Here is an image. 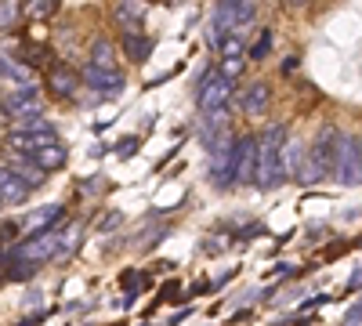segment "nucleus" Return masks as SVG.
<instances>
[{
    "instance_id": "nucleus-26",
    "label": "nucleus",
    "mask_w": 362,
    "mask_h": 326,
    "mask_svg": "<svg viewBox=\"0 0 362 326\" xmlns=\"http://www.w3.org/2000/svg\"><path fill=\"white\" fill-rule=\"evenodd\" d=\"M358 319H362V301L348 308V315H344V322H358Z\"/></svg>"
},
{
    "instance_id": "nucleus-6",
    "label": "nucleus",
    "mask_w": 362,
    "mask_h": 326,
    "mask_svg": "<svg viewBox=\"0 0 362 326\" xmlns=\"http://www.w3.org/2000/svg\"><path fill=\"white\" fill-rule=\"evenodd\" d=\"M334 177H337L341 185H362V138L344 134V141H341V160H337Z\"/></svg>"
},
{
    "instance_id": "nucleus-23",
    "label": "nucleus",
    "mask_w": 362,
    "mask_h": 326,
    "mask_svg": "<svg viewBox=\"0 0 362 326\" xmlns=\"http://www.w3.org/2000/svg\"><path fill=\"white\" fill-rule=\"evenodd\" d=\"M221 73L235 80L239 73H243V58H239V54H235V58H221Z\"/></svg>"
},
{
    "instance_id": "nucleus-1",
    "label": "nucleus",
    "mask_w": 362,
    "mask_h": 326,
    "mask_svg": "<svg viewBox=\"0 0 362 326\" xmlns=\"http://www.w3.org/2000/svg\"><path fill=\"white\" fill-rule=\"evenodd\" d=\"M286 177V127L268 124L257 134V189L272 192Z\"/></svg>"
},
{
    "instance_id": "nucleus-3",
    "label": "nucleus",
    "mask_w": 362,
    "mask_h": 326,
    "mask_svg": "<svg viewBox=\"0 0 362 326\" xmlns=\"http://www.w3.org/2000/svg\"><path fill=\"white\" fill-rule=\"evenodd\" d=\"M62 235H66V232H58V228H40V232H29L22 243H15V254H18V257H25V261H37V264H44V261H51L58 250H62Z\"/></svg>"
},
{
    "instance_id": "nucleus-2",
    "label": "nucleus",
    "mask_w": 362,
    "mask_h": 326,
    "mask_svg": "<svg viewBox=\"0 0 362 326\" xmlns=\"http://www.w3.org/2000/svg\"><path fill=\"white\" fill-rule=\"evenodd\" d=\"M232 76H225L221 69H210L199 87H196V105L206 112V116H214V120H225V109L232 102Z\"/></svg>"
},
{
    "instance_id": "nucleus-15",
    "label": "nucleus",
    "mask_w": 362,
    "mask_h": 326,
    "mask_svg": "<svg viewBox=\"0 0 362 326\" xmlns=\"http://www.w3.org/2000/svg\"><path fill=\"white\" fill-rule=\"evenodd\" d=\"M112 15H116L119 29H138L141 18H145V4H141V0H119Z\"/></svg>"
},
{
    "instance_id": "nucleus-13",
    "label": "nucleus",
    "mask_w": 362,
    "mask_h": 326,
    "mask_svg": "<svg viewBox=\"0 0 362 326\" xmlns=\"http://www.w3.org/2000/svg\"><path fill=\"white\" fill-rule=\"evenodd\" d=\"M124 54L134 66H141V62H148V54H153V40L145 33H138V29H124Z\"/></svg>"
},
{
    "instance_id": "nucleus-24",
    "label": "nucleus",
    "mask_w": 362,
    "mask_h": 326,
    "mask_svg": "<svg viewBox=\"0 0 362 326\" xmlns=\"http://www.w3.org/2000/svg\"><path fill=\"white\" fill-rule=\"evenodd\" d=\"M268 47H272V33L264 29V33H261V40H257V44H254V51H250V58H254V62H261V58L268 54Z\"/></svg>"
},
{
    "instance_id": "nucleus-20",
    "label": "nucleus",
    "mask_w": 362,
    "mask_h": 326,
    "mask_svg": "<svg viewBox=\"0 0 362 326\" xmlns=\"http://www.w3.org/2000/svg\"><path fill=\"white\" fill-rule=\"evenodd\" d=\"M218 51H221V58H243L247 54V33H228L221 44H218Z\"/></svg>"
},
{
    "instance_id": "nucleus-8",
    "label": "nucleus",
    "mask_w": 362,
    "mask_h": 326,
    "mask_svg": "<svg viewBox=\"0 0 362 326\" xmlns=\"http://www.w3.org/2000/svg\"><path fill=\"white\" fill-rule=\"evenodd\" d=\"M257 185V134L235 138V185Z\"/></svg>"
},
{
    "instance_id": "nucleus-14",
    "label": "nucleus",
    "mask_w": 362,
    "mask_h": 326,
    "mask_svg": "<svg viewBox=\"0 0 362 326\" xmlns=\"http://www.w3.org/2000/svg\"><path fill=\"white\" fill-rule=\"evenodd\" d=\"M47 87H51L54 95L69 98L76 87H80V76L73 73V66H51V73H47Z\"/></svg>"
},
{
    "instance_id": "nucleus-21",
    "label": "nucleus",
    "mask_w": 362,
    "mask_h": 326,
    "mask_svg": "<svg viewBox=\"0 0 362 326\" xmlns=\"http://www.w3.org/2000/svg\"><path fill=\"white\" fill-rule=\"evenodd\" d=\"M218 4H228V8H235V11L243 15L247 22H254V18H257V4H254V0H218Z\"/></svg>"
},
{
    "instance_id": "nucleus-9",
    "label": "nucleus",
    "mask_w": 362,
    "mask_h": 326,
    "mask_svg": "<svg viewBox=\"0 0 362 326\" xmlns=\"http://www.w3.org/2000/svg\"><path fill=\"white\" fill-rule=\"evenodd\" d=\"M83 83L90 87V91L119 95V91H124V73H119V69H105V66L87 62V69H83Z\"/></svg>"
},
{
    "instance_id": "nucleus-17",
    "label": "nucleus",
    "mask_w": 362,
    "mask_h": 326,
    "mask_svg": "<svg viewBox=\"0 0 362 326\" xmlns=\"http://www.w3.org/2000/svg\"><path fill=\"white\" fill-rule=\"evenodd\" d=\"M54 221H62V206H58V203L44 206V211H37V214H29V218H25V228L40 232V228H51Z\"/></svg>"
},
{
    "instance_id": "nucleus-29",
    "label": "nucleus",
    "mask_w": 362,
    "mask_h": 326,
    "mask_svg": "<svg viewBox=\"0 0 362 326\" xmlns=\"http://www.w3.org/2000/svg\"><path fill=\"white\" fill-rule=\"evenodd\" d=\"M358 283H362V269H358V272H355V276H351V283H348V290H355V286H358Z\"/></svg>"
},
{
    "instance_id": "nucleus-12",
    "label": "nucleus",
    "mask_w": 362,
    "mask_h": 326,
    "mask_svg": "<svg viewBox=\"0 0 362 326\" xmlns=\"http://www.w3.org/2000/svg\"><path fill=\"white\" fill-rule=\"evenodd\" d=\"M268 102H272V87H268L264 80H257V83H250L247 91H243V98H239V109L250 112V116H257V112L268 109Z\"/></svg>"
},
{
    "instance_id": "nucleus-10",
    "label": "nucleus",
    "mask_w": 362,
    "mask_h": 326,
    "mask_svg": "<svg viewBox=\"0 0 362 326\" xmlns=\"http://www.w3.org/2000/svg\"><path fill=\"white\" fill-rule=\"evenodd\" d=\"M29 192H33V185L11 163H4V170H0V199H4V206H22Z\"/></svg>"
},
{
    "instance_id": "nucleus-18",
    "label": "nucleus",
    "mask_w": 362,
    "mask_h": 326,
    "mask_svg": "<svg viewBox=\"0 0 362 326\" xmlns=\"http://www.w3.org/2000/svg\"><path fill=\"white\" fill-rule=\"evenodd\" d=\"M90 62L105 66V69H116V47H112V40L98 37L95 44H90Z\"/></svg>"
},
{
    "instance_id": "nucleus-22",
    "label": "nucleus",
    "mask_w": 362,
    "mask_h": 326,
    "mask_svg": "<svg viewBox=\"0 0 362 326\" xmlns=\"http://www.w3.org/2000/svg\"><path fill=\"white\" fill-rule=\"evenodd\" d=\"M18 0H4V4H0V22H4V29H11L15 25V18H18Z\"/></svg>"
},
{
    "instance_id": "nucleus-19",
    "label": "nucleus",
    "mask_w": 362,
    "mask_h": 326,
    "mask_svg": "<svg viewBox=\"0 0 362 326\" xmlns=\"http://www.w3.org/2000/svg\"><path fill=\"white\" fill-rule=\"evenodd\" d=\"M58 11V0H25L22 4V15L29 18V22H44V18H51Z\"/></svg>"
},
{
    "instance_id": "nucleus-30",
    "label": "nucleus",
    "mask_w": 362,
    "mask_h": 326,
    "mask_svg": "<svg viewBox=\"0 0 362 326\" xmlns=\"http://www.w3.org/2000/svg\"><path fill=\"white\" fill-rule=\"evenodd\" d=\"M358 247H362V240H358Z\"/></svg>"
},
{
    "instance_id": "nucleus-4",
    "label": "nucleus",
    "mask_w": 362,
    "mask_h": 326,
    "mask_svg": "<svg viewBox=\"0 0 362 326\" xmlns=\"http://www.w3.org/2000/svg\"><path fill=\"white\" fill-rule=\"evenodd\" d=\"M44 112V98L37 83H22V87H8L4 95V120H25V116H40Z\"/></svg>"
},
{
    "instance_id": "nucleus-11",
    "label": "nucleus",
    "mask_w": 362,
    "mask_h": 326,
    "mask_svg": "<svg viewBox=\"0 0 362 326\" xmlns=\"http://www.w3.org/2000/svg\"><path fill=\"white\" fill-rule=\"evenodd\" d=\"M25 156L33 160L37 167H44L47 174H51V170H62V167H66V160H69V153H66V145L58 141V138L44 141L40 149H33V153H25Z\"/></svg>"
},
{
    "instance_id": "nucleus-7",
    "label": "nucleus",
    "mask_w": 362,
    "mask_h": 326,
    "mask_svg": "<svg viewBox=\"0 0 362 326\" xmlns=\"http://www.w3.org/2000/svg\"><path fill=\"white\" fill-rule=\"evenodd\" d=\"M341 141H344V134H341V131H334V127H322V131H319V138L312 141V160H315V167L322 170V177L337 170V160H341Z\"/></svg>"
},
{
    "instance_id": "nucleus-28",
    "label": "nucleus",
    "mask_w": 362,
    "mask_h": 326,
    "mask_svg": "<svg viewBox=\"0 0 362 326\" xmlns=\"http://www.w3.org/2000/svg\"><path fill=\"white\" fill-rule=\"evenodd\" d=\"M119 225V214H109L105 221H102V232H109V228H116Z\"/></svg>"
},
{
    "instance_id": "nucleus-16",
    "label": "nucleus",
    "mask_w": 362,
    "mask_h": 326,
    "mask_svg": "<svg viewBox=\"0 0 362 326\" xmlns=\"http://www.w3.org/2000/svg\"><path fill=\"white\" fill-rule=\"evenodd\" d=\"M0 73H4V83L8 87H22V83H37V76L29 73L18 58H11V54H4V62H0Z\"/></svg>"
},
{
    "instance_id": "nucleus-25",
    "label": "nucleus",
    "mask_w": 362,
    "mask_h": 326,
    "mask_svg": "<svg viewBox=\"0 0 362 326\" xmlns=\"http://www.w3.org/2000/svg\"><path fill=\"white\" fill-rule=\"evenodd\" d=\"M116 149H119V156H124V160L134 156V153H138V138H124V141L116 145Z\"/></svg>"
},
{
    "instance_id": "nucleus-27",
    "label": "nucleus",
    "mask_w": 362,
    "mask_h": 326,
    "mask_svg": "<svg viewBox=\"0 0 362 326\" xmlns=\"http://www.w3.org/2000/svg\"><path fill=\"white\" fill-rule=\"evenodd\" d=\"M15 235H18V228H15L11 221H4V240H8V247H11V240H15Z\"/></svg>"
},
{
    "instance_id": "nucleus-5",
    "label": "nucleus",
    "mask_w": 362,
    "mask_h": 326,
    "mask_svg": "<svg viewBox=\"0 0 362 326\" xmlns=\"http://www.w3.org/2000/svg\"><path fill=\"white\" fill-rule=\"evenodd\" d=\"M210 182L218 189L235 185V138H221L210 149Z\"/></svg>"
}]
</instances>
